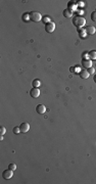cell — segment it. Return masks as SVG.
<instances>
[{"label":"cell","instance_id":"1","mask_svg":"<svg viewBox=\"0 0 96 184\" xmlns=\"http://www.w3.org/2000/svg\"><path fill=\"white\" fill-rule=\"evenodd\" d=\"M73 24H74V26L77 27L78 29H81L82 27L85 26V24H86V20L83 18V16H80V15H78L76 16V18L73 19Z\"/></svg>","mask_w":96,"mask_h":184},{"label":"cell","instance_id":"2","mask_svg":"<svg viewBox=\"0 0 96 184\" xmlns=\"http://www.w3.org/2000/svg\"><path fill=\"white\" fill-rule=\"evenodd\" d=\"M29 14H30V20L33 21V22H36V23L37 22H40L43 19L41 13L38 12V11H31Z\"/></svg>","mask_w":96,"mask_h":184},{"label":"cell","instance_id":"3","mask_svg":"<svg viewBox=\"0 0 96 184\" xmlns=\"http://www.w3.org/2000/svg\"><path fill=\"white\" fill-rule=\"evenodd\" d=\"M82 66L85 70L92 68V61L90 60V58H89V60H88V58H84V60L82 61Z\"/></svg>","mask_w":96,"mask_h":184},{"label":"cell","instance_id":"4","mask_svg":"<svg viewBox=\"0 0 96 184\" xmlns=\"http://www.w3.org/2000/svg\"><path fill=\"white\" fill-rule=\"evenodd\" d=\"M55 30V24L54 23H48L45 25V31L48 32V33H52Z\"/></svg>","mask_w":96,"mask_h":184},{"label":"cell","instance_id":"5","mask_svg":"<svg viewBox=\"0 0 96 184\" xmlns=\"http://www.w3.org/2000/svg\"><path fill=\"white\" fill-rule=\"evenodd\" d=\"M12 175H13V171H11L10 169H8V170H5L2 174V177L5 179V180H8V179H10L12 177Z\"/></svg>","mask_w":96,"mask_h":184},{"label":"cell","instance_id":"6","mask_svg":"<svg viewBox=\"0 0 96 184\" xmlns=\"http://www.w3.org/2000/svg\"><path fill=\"white\" fill-rule=\"evenodd\" d=\"M20 129H21V133H27L30 130V125L28 123H22Z\"/></svg>","mask_w":96,"mask_h":184},{"label":"cell","instance_id":"7","mask_svg":"<svg viewBox=\"0 0 96 184\" xmlns=\"http://www.w3.org/2000/svg\"><path fill=\"white\" fill-rule=\"evenodd\" d=\"M30 94H31V96H32L33 98L39 97V95H40V90H39V88H33V89L31 90V92H30Z\"/></svg>","mask_w":96,"mask_h":184},{"label":"cell","instance_id":"8","mask_svg":"<svg viewBox=\"0 0 96 184\" xmlns=\"http://www.w3.org/2000/svg\"><path fill=\"white\" fill-rule=\"evenodd\" d=\"M36 112H37L38 114H40V115L44 114V113L46 112V107H45V105H43V104H38L37 107H36Z\"/></svg>","mask_w":96,"mask_h":184},{"label":"cell","instance_id":"9","mask_svg":"<svg viewBox=\"0 0 96 184\" xmlns=\"http://www.w3.org/2000/svg\"><path fill=\"white\" fill-rule=\"evenodd\" d=\"M85 31H86V33H87L88 35H94L95 32H96V29H95V27H93V26H88V27L85 29Z\"/></svg>","mask_w":96,"mask_h":184},{"label":"cell","instance_id":"10","mask_svg":"<svg viewBox=\"0 0 96 184\" xmlns=\"http://www.w3.org/2000/svg\"><path fill=\"white\" fill-rule=\"evenodd\" d=\"M67 7H68V10H71L73 12L74 10H77V3L75 1H69L67 3Z\"/></svg>","mask_w":96,"mask_h":184},{"label":"cell","instance_id":"11","mask_svg":"<svg viewBox=\"0 0 96 184\" xmlns=\"http://www.w3.org/2000/svg\"><path fill=\"white\" fill-rule=\"evenodd\" d=\"M79 74H80V77L82 79H88L89 78V75H90L87 70H81Z\"/></svg>","mask_w":96,"mask_h":184},{"label":"cell","instance_id":"12","mask_svg":"<svg viewBox=\"0 0 96 184\" xmlns=\"http://www.w3.org/2000/svg\"><path fill=\"white\" fill-rule=\"evenodd\" d=\"M32 85L34 88H39L41 86V81L39 79H36V80H34L33 83H32Z\"/></svg>","mask_w":96,"mask_h":184},{"label":"cell","instance_id":"13","mask_svg":"<svg viewBox=\"0 0 96 184\" xmlns=\"http://www.w3.org/2000/svg\"><path fill=\"white\" fill-rule=\"evenodd\" d=\"M72 14H73V12L71 10H68V9L64 10V18H66V19H71L72 18Z\"/></svg>","mask_w":96,"mask_h":184},{"label":"cell","instance_id":"14","mask_svg":"<svg viewBox=\"0 0 96 184\" xmlns=\"http://www.w3.org/2000/svg\"><path fill=\"white\" fill-rule=\"evenodd\" d=\"M88 56H89V58H90L91 61L96 60V51H95V50H92V51H90V52H89Z\"/></svg>","mask_w":96,"mask_h":184},{"label":"cell","instance_id":"15","mask_svg":"<svg viewBox=\"0 0 96 184\" xmlns=\"http://www.w3.org/2000/svg\"><path fill=\"white\" fill-rule=\"evenodd\" d=\"M78 32H79L80 34H81V37H82V38H85V37H86V34H87V33H86V31L82 30V28H81V29H78Z\"/></svg>","mask_w":96,"mask_h":184},{"label":"cell","instance_id":"16","mask_svg":"<svg viewBox=\"0 0 96 184\" xmlns=\"http://www.w3.org/2000/svg\"><path fill=\"white\" fill-rule=\"evenodd\" d=\"M42 21L44 22V23H45V25H46V24L50 23V18H49V16H47V15H46V16H44V18L42 19Z\"/></svg>","mask_w":96,"mask_h":184},{"label":"cell","instance_id":"17","mask_svg":"<svg viewBox=\"0 0 96 184\" xmlns=\"http://www.w3.org/2000/svg\"><path fill=\"white\" fill-rule=\"evenodd\" d=\"M12 131H13L14 134H20V133H21V129H20V127H14Z\"/></svg>","mask_w":96,"mask_h":184},{"label":"cell","instance_id":"18","mask_svg":"<svg viewBox=\"0 0 96 184\" xmlns=\"http://www.w3.org/2000/svg\"><path fill=\"white\" fill-rule=\"evenodd\" d=\"M5 133H6V129H5V127L1 126V127H0V134H1V135H4Z\"/></svg>","mask_w":96,"mask_h":184},{"label":"cell","instance_id":"19","mask_svg":"<svg viewBox=\"0 0 96 184\" xmlns=\"http://www.w3.org/2000/svg\"><path fill=\"white\" fill-rule=\"evenodd\" d=\"M8 169H10L11 171H14L16 169V165L15 164H10L9 166H8Z\"/></svg>","mask_w":96,"mask_h":184},{"label":"cell","instance_id":"20","mask_svg":"<svg viewBox=\"0 0 96 184\" xmlns=\"http://www.w3.org/2000/svg\"><path fill=\"white\" fill-rule=\"evenodd\" d=\"M23 19H24L26 22L29 21V20H30V14H29V13H25V14L23 15Z\"/></svg>","mask_w":96,"mask_h":184},{"label":"cell","instance_id":"21","mask_svg":"<svg viewBox=\"0 0 96 184\" xmlns=\"http://www.w3.org/2000/svg\"><path fill=\"white\" fill-rule=\"evenodd\" d=\"M91 20H92L93 22H96V11H93V12L91 13Z\"/></svg>","mask_w":96,"mask_h":184},{"label":"cell","instance_id":"22","mask_svg":"<svg viewBox=\"0 0 96 184\" xmlns=\"http://www.w3.org/2000/svg\"><path fill=\"white\" fill-rule=\"evenodd\" d=\"M87 71H88V73H89V74H91V75H93V74L95 73V70H94V68H90V69H88Z\"/></svg>","mask_w":96,"mask_h":184},{"label":"cell","instance_id":"23","mask_svg":"<svg viewBox=\"0 0 96 184\" xmlns=\"http://www.w3.org/2000/svg\"><path fill=\"white\" fill-rule=\"evenodd\" d=\"M93 80H94V82H96V75L94 76V78H93Z\"/></svg>","mask_w":96,"mask_h":184},{"label":"cell","instance_id":"24","mask_svg":"<svg viewBox=\"0 0 96 184\" xmlns=\"http://www.w3.org/2000/svg\"><path fill=\"white\" fill-rule=\"evenodd\" d=\"M95 11H96V10H95Z\"/></svg>","mask_w":96,"mask_h":184}]
</instances>
